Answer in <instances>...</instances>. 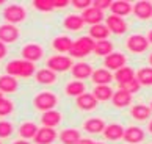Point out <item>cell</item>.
Returning a JSON list of instances; mask_svg holds the SVG:
<instances>
[{
    "instance_id": "obj_36",
    "label": "cell",
    "mask_w": 152,
    "mask_h": 144,
    "mask_svg": "<svg viewBox=\"0 0 152 144\" xmlns=\"http://www.w3.org/2000/svg\"><path fill=\"white\" fill-rule=\"evenodd\" d=\"M33 7L41 13H49V11H53V0H35L33 2Z\"/></svg>"
},
{
    "instance_id": "obj_46",
    "label": "cell",
    "mask_w": 152,
    "mask_h": 144,
    "mask_svg": "<svg viewBox=\"0 0 152 144\" xmlns=\"http://www.w3.org/2000/svg\"><path fill=\"white\" fill-rule=\"evenodd\" d=\"M148 41H149V44H152V30L148 33Z\"/></svg>"
},
{
    "instance_id": "obj_11",
    "label": "cell",
    "mask_w": 152,
    "mask_h": 144,
    "mask_svg": "<svg viewBox=\"0 0 152 144\" xmlns=\"http://www.w3.org/2000/svg\"><path fill=\"white\" fill-rule=\"evenodd\" d=\"M144 138H146V133H144V130L141 129V127L132 125V127H127L126 129L122 140L127 141L129 144H140V143L144 141Z\"/></svg>"
},
{
    "instance_id": "obj_10",
    "label": "cell",
    "mask_w": 152,
    "mask_h": 144,
    "mask_svg": "<svg viewBox=\"0 0 152 144\" xmlns=\"http://www.w3.org/2000/svg\"><path fill=\"white\" fill-rule=\"evenodd\" d=\"M44 55V50L41 46L38 44H27V46L22 49V60L25 61H30V63H35L38 60H41Z\"/></svg>"
},
{
    "instance_id": "obj_44",
    "label": "cell",
    "mask_w": 152,
    "mask_h": 144,
    "mask_svg": "<svg viewBox=\"0 0 152 144\" xmlns=\"http://www.w3.org/2000/svg\"><path fill=\"white\" fill-rule=\"evenodd\" d=\"M77 144H94V141H91V140H88V138H82V140L78 141Z\"/></svg>"
},
{
    "instance_id": "obj_37",
    "label": "cell",
    "mask_w": 152,
    "mask_h": 144,
    "mask_svg": "<svg viewBox=\"0 0 152 144\" xmlns=\"http://www.w3.org/2000/svg\"><path fill=\"white\" fill-rule=\"evenodd\" d=\"M14 132V127L8 121H0V140H5V138H10Z\"/></svg>"
},
{
    "instance_id": "obj_40",
    "label": "cell",
    "mask_w": 152,
    "mask_h": 144,
    "mask_svg": "<svg viewBox=\"0 0 152 144\" xmlns=\"http://www.w3.org/2000/svg\"><path fill=\"white\" fill-rule=\"evenodd\" d=\"M111 3H113L111 0H93V7L97 8L99 11H102V13H104L105 9H110L111 8Z\"/></svg>"
},
{
    "instance_id": "obj_31",
    "label": "cell",
    "mask_w": 152,
    "mask_h": 144,
    "mask_svg": "<svg viewBox=\"0 0 152 144\" xmlns=\"http://www.w3.org/2000/svg\"><path fill=\"white\" fill-rule=\"evenodd\" d=\"M105 127H107V124L100 118H91L83 124V129H85L88 133H102L105 130Z\"/></svg>"
},
{
    "instance_id": "obj_7",
    "label": "cell",
    "mask_w": 152,
    "mask_h": 144,
    "mask_svg": "<svg viewBox=\"0 0 152 144\" xmlns=\"http://www.w3.org/2000/svg\"><path fill=\"white\" fill-rule=\"evenodd\" d=\"M126 63H127V58L121 52H113L108 57L104 58V68L108 71H115V72L119 71L121 68H124V66H127Z\"/></svg>"
},
{
    "instance_id": "obj_13",
    "label": "cell",
    "mask_w": 152,
    "mask_h": 144,
    "mask_svg": "<svg viewBox=\"0 0 152 144\" xmlns=\"http://www.w3.org/2000/svg\"><path fill=\"white\" fill-rule=\"evenodd\" d=\"M57 132L55 129L52 127H41V129L38 130L36 136L33 138V141L36 144H52L55 140H57Z\"/></svg>"
},
{
    "instance_id": "obj_50",
    "label": "cell",
    "mask_w": 152,
    "mask_h": 144,
    "mask_svg": "<svg viewBox=\"0 0 152 144\" xmlns=\"http://www.w3.org/2000/svg\"><path fill=\"white\" fill-rule=\"evenodd\" d=\"M94 144H105V143H94Z\"/></svg>"
},
{
    "instance_id": "obj_14",
    "label": "cell",
    "mask_w": 152,
    "mask_h": 144,
    "mask_svg": "<svg viewBox=\"0 0 152 144\" xmlns=\"http://www.w3.org/2000/svg\"><path fill=\"white\" fill-rule=\"evenodd\" d=\"M133 14L141 20L152 19V3L148 0H140L133 5Z\"/></svg>"
},
{
    "instance_id": "obj_1",
    "label": "cell",
    "mask_w": 152,
    "mask_h": 144,
    "mask_svg": "<svg viewBox=\"0 0 152 144\" xmlns=\"http://www.w3.org/2000/svg\"><path fill=\"white\" fill-rule=\"evenodd\" d=\"M8 75H13V77H22V79H27V77H31L36 74V68H35V63H30V61H25V60H13L7 64L5 68Z\"/></svg>"
},
{
    "instance_id": "obj_6",
    "label": "cell",
    "mask_w": 152,
    "mask_h": 144,
    "mask_svg": "<svg viewBox=\"0 0 152 144\" xmlns=\"http://www.w3.org/2000/svg\"><path fill=\"white\" fill-rule=\"evenodd\" d=\"M126 44H127V49L132 53H143L149 49L148 36H143V35H132Z\"/></svg>"
},
{
    "instance_id": "obj_42",
    "label": "cell",
    "mask_w": 152,
    "mask_h": 144,
    "mask_svg": "<svg viewBox=\"0 0 152 144\" xmlns=\"http://www.w3.org/2000/svg\"><path fill=\"white\" fill-rule=\"evenodd\" d=\"M71 2L69 0H53V8L55 9H60V8H66L67 5H69Z\"/></svg>"
},
{
    "instance_id": "obj_26",
    "label": "cell",
    "mask_w": 152,
    "mask_h": 144,
    "mask_svg": "<svg viewBox=\"0 0 152 144\" xmlns=\"http://www.w3.org/2000/svg\"><path fill=\"white\" fill-rule=\"evenodd\" d=\"M72 44L74 41L71 39L69 36H57L52 42V46L55 50H58L60 53H69L71 49H72Z\"/></svg>"
},
{
    "instance_id": "obj_18",
    "label": "cell",
    "mask_w": 152,
    "mask_h": 144,
    "mask_svg": "<svg viewBox=\"0 0 152 144\" xmlns=\"http://www.w3.org/2000/svg\"><path fill=\"white\" fill-rule=\"evenodd\" d=\"M115 79V75L111 74V71L105 69V68H100V69H96L91 75V80L96 86L99 85H110L111 80Z\"/></svg>"
},
{
    "instance_id": "obj_43",
    "label": "cell",
    "mask_w": 152,
    "mask_h": 144,
    "mask_svg": "<svg viewBox=\"0 0 152 144\" xmlns=\"http://www.w3.org/2000/svg\"><path fill=\"white\" fill-rule=\"evenodd\" d=\"M7 53H8V47H7V44L0 42V60L7 57Z\"/></svg>"
},
{
    "instance_id": "obj_33",
    "label": "cell",
    "mask_w": 152,
    "mask_h": 144,
    "mask_svg": "<svg viewBox=\"0 0 152 144\" xmlns=\"http://www.w3.org/2000/svg\"><path fill=\"white\" fill-rule=\"evenodd\" d=\"M64 91L67 96H71V97H80L82 94H85V83L80 81V80H74V81H71V83H67L66 88H64Z\"/></svg>"
},
{
    "instance_id": "obj_47",
    "label": "cell",
    "mask_w": 152,
    "mask_h": 144,
    "mask_svg": "<svg viewBox=\"0 0 152 144\" xmlns=\"http://www.w3.org/2000/svg\"><path fill=\"white\" fill-rule=\"evenodd\" d=\"M148 129H149V132L152 133V121H149V125H148Z\"/></svg>"
},
{
    "instance_id": "obj_16",
    "label": "cell",
    "mask_w": 152,
    "mask_h": 144,
    "mask_svg": "<svg viewBox=\"0 0 152 144\" xmlns=\"http://www.w3.org/2000/svg\"><path fill=\"white\" fill-rule=\"evenodd\" d=\"M19 89V83L18 79L13 75H0V92L3 94H11V92H16Z\"/></svg>"
},
{
    "instance_id": "obj_52",
    "label": "cell",
    "mask_w": 152,
    "mask_h": 144,
    "mask_svg": "<svg viewBox=\"0 0 152 144\" xmlns=\"http://www.w3.org/2000/svg\"><path fill=\"white\" fill-rule=\"evenodd\" d=\"M149 107H151V110H152V102H151V105H149Z\"/></svg>"
},
{
    "instance_id": "obj_48",
    "label": "cell",
    "mask_w": 152,
    "mask_h": 144,
    "mask_svg": "<svg viewBox=\"0 0 152 144\" xmlns=\"http://www.w3.org/2000/svg\"><path fill=\"white\" fill-rule=\"evenodd\" d=\"M149 64H151V68H152V53L149 55Z\"/></svg>"
},
{
    "instance_id": "obj_30",
    "label": "cell",
    "mask_w": 152,
    "mask_h": 144,
    "mask_svg": "<svg viewBox=\"0 0 152 144\" xmlns=\"http://www.w3.org/2000/svg\"><path fill=\"white\" fill-rule=\"evenodd\" d=\"M93 94H94V97L97 99L99 102H107V100H111L115 91L111 89L110 85H99V86L94 88Z\"/></svg>"
},
{
    "instance_id": "obj_45",
    "label": "cell",
    "mask_w": 152,
    "mask_h": 144,
    "mask_svg": "<svg viewBox=\"0 0 152 144\" xmlns=\"http://www.w3.org/2000/svg\"><path fill=\"white\" fill-rule=\"evenodd\" d=\"M13 144H30V141H27V140H22V138H20V140H18V141H14Z\"/></svg>"
},
{
    "instance_id": "obj_29",
    "label": "cell",
    "mask_w": 152,
    "mask_h": 144,
    "mask_svg": "<svg viewBox=\"0 0 152 144\" xmlns=\"http://www.w3.org/2000/svg\"><path fill=\"white\" fill-rule=\"evenodd\" d=\"M82 140V135L77 129H64L60 133V141L63 144H77Z\"/></svg>"
},
{
    "instance_id": "obj_23",
    "label": "cell",
    "mask_w": 152,
    "mask_h": 144,
    "mask_svg": "<svg viewBox=\"0 0 152 144\" xmlns=\"http://www.w3.org/2000/svg\"><path fill=\"white\" fill-rule=\"evenodd\" d=\"M41 122H42V127H52V129H55L61 122V113L57 111V110L44 111L41 116Z\"/></svg>"
},
{
    "instance_id": "obj_41",
    "label": "cell",
    "mask_w": 152,
    "mask_h": 144,
    "mask_svg": "<svg viewBox=\"0 0 152 144\" xmlns=\"http://www.w3.org/2000/svg\"><path fill=\"white\" fill-rule=\"evenodd\" d=\"M71 5L74 8H78V9L85 11V9L93 7V2H91V0H74V2H71Z\"/></svg>"
},
{
    "instance_id": "obj_15",
    "label": "cell",
    "mask_w": 152,
    "mask_h": 144,
    "mask_svg": "<svg viewBox=\"0 0 152 144\" xmlns=\"http://www.w3.org/2000/svg\"><path fill=\"white\" fill-rule=\"evenodd\" d=\"M80 16H82L83 22H85V24H89L91 27L97 25V24H102V20H104V13H102V11H99L97 8H94V7L82 11Z\"/></svg>"
},
{
    "instance_id": "obj_3",
    "label": "cell",
    "mask_w": 152,
    "mask_h": 144,
    "mask_svg": "<svg viewBox=\"0 0 152 144\" xmlns=\"http://www.w3.org/2000/svg\"><path fill=\"white\" fill-rule=\"evenodd\" d=\"M58 103V97L57 94L50 92V91H42L35 96L33 99V105H35V108L39 110V111H49V110H53L57 107Z\"/></svg>"
},
{
    "instance_id": "obj_51",
    "label": "cell",
    "mask_w": 152,
    "mask_h": 144,
    "mask_svg": "<svg viewBox=\"0 0 152 144\" xmlns=\"http://www.w3.org/2000/svg\"><path fill=\"white\" fill-rule=\"evenodd\" d=\"M0 5H3V0H0Z\"/></svg>"
},
{
    "instance_id": "obj_2",
    "label": "cell",
    "mask_w": 152,
    "mask_h": 144,
    "mask_svg": "<svg viewBox=\"0 0 152 144\" xmlns=\"http://www.w3.org/2000/svg\"><path fill=\"white\" fill-rule=\"evenodd\" d=\"M94 47H96V41L89 36H82L78 39L74 41L72 44V49L69 52V57L71 58H83L89 55L91 52H94Z\"/></svg>"
},
{
    "instance_id": "obj_22",
    "label": "cell",
    "mask_w": 152,
    "mask_h": 144,
    "mask_svg": "<svg viewBox=\"0 0 152 144\" xmlns=\"http://www.w3.org/2000/svg\"><path fill=\"white\" fill-rule=\"evenodd\" d=\"M89 38H93V39L97 42V41H105L107 38H108L111 33H110V30H108V27H107L104 22L102 24H97V25H93L91 28H89Z\"/></svg>"
},
{
    "instance_id": "obj_5",
    "label": "cell",
    "mask_w": 152,
    "mask_h": 144,
    "mask_svg": "<svg viewBox=\"0 0 152 144\" xmlns=\"http://www.w3.org/2000/svg\"><path fill=\"white\" fill-rule=\"evenodd\" d=\"M72 66H74L72 58L67 57V55H55V57H50L47 60V69L53 71L55 74H57V72L71 71Z\"/></svg>"
},
{
    "instance_id": "obj_49",
    "label": "cell",
    "mask_w": 152,
    "mask_h": 144,
    "mask_svg": "<svg viewBox=\"0 0 152 144\" xmlns=\"http://www.w3.org/2000/svg\"><path fill=\"white\" fill-rule=\"evenodd\" d=\"M3 99H5V97H3V92H0V102H2Z\"/></svg>"
},
{
    "instance_id": "obj_32",
    "label": "cell",
    "mask_w": 152,
    "mask_h": 144,
    "mask_svg": "<svg viewBox=\"0 0 152 144\" xmlns=\"http://www.w3.org/2000/svg\"><path fill=\"white\" fill-rule=\"evenodd\" d=\"M38 130H39V127L35 122H24L19 127V135H20L22 140L30 141V140H33V138L36 136Z\"/></svg>"
},
{
    "instance_id": "obj_12",
    "label": "cell",
    "mask_w": 152,
    "mask_h": 144,
    "mask_svg": "<svg viewBox=\"0 0 152 144\" xmlns=\"http://www.w3.org/2000/svg\"><path fill=\"white\" fill-rule=\"evenodd\" d=\"M93 72H94V69L85 61L75 63L74 66H72V69H71L72 77H74L75 80H80V81L85 80V79H89V77L93 75Z\"/></svg>"
},
{
    "instance_id": "obj_25",
    "label": "cell",
    "mask_w": 152,
    "mask_h": 144,
    "mask_svg": "<svg viewBox=\"0 0 152 144\" xmlns=\"http://www.w3.org/2000/svg\"><path fill=\"white\" fill-rule=\"evenodd\" d=\"M35 79H36L38 83H41V85H53V83L57 81V74H55L53 71L46 68V69L36 71Z\"/></svg>"
},
{
    "instance_id": "obj_20",
    "label": "cell",
    "mask_w": 152,
    "mask_h": 144,
    "mask_svg": "<svg viewBox=\"0 0 152 144\" xmlns=\"http://www.w3.org/2000/svg\"><path fill=\"white\" fill-rule=\"evenodd\" d=\"M132 100H133V96L130 92L124 91V89L115 91L113 97H111V102H113V105L116 108H126V107H129V105L132 103Z\"/></svg>"
},
{
    "instance_id": "obj_21",
    "label": "cell",
    "mask_w": 152,
    "mask_h": 144,
    "mask_svg": "<svg viewBox=\"0 0 152 144\" xmlns=\"http://www.w3.org/2000/svg\"><path fill=\"white\" fill-rule=\"evenodd\" d=\"M124 132L126 129L121 124H108L104 130V136L108 141H119L124 138Z\"/></svg>"
},
{
    "instance_id": "obj_39",
    "label": "cell",
    "mask_w": 152,
    "mask_h": 144,
    "mask_svg": "<svg viewBox=\"0 0 152 144\" xmlns=\"http://www.w3.org/2000/svg\"><path fill=\"white\" fill-rule=\"evenodd\" d=\"M140 88H141V85H140V81H138L137 79H133V80H130V81L124 83V85H119V89H124V91H127V92H130V94L138 92Z\"/></svg>"
},
{
    "instance_id": "obj_27",
    "label": "cell",
    "mask_w": 152,
    "mask_h": 144,
    "mask_svg": "<svg viewBox=\"0 0 152 144\" xmlns=\"http://www.w3.org/2000/svg\"><path fill=\"white\" fill-rule=\"evenodd\" d=\"M151 113H152L151 107H148V105H144V103L133 105L132 110H130L132 118L137 119V121H146V119H149L151 118Z\"/></svg>"
},
{
    "instance_id": "obj_28",
    "label": "cell",
    "mask_w": 152,
    "mask_h": 144,
    "mask_svg": "<svg viewBox=\"0 0 152 144\" xmlns=\"http://www.w3.org/2000/svg\"><path fill=\"white\" fill-rule=\"evenodd\" d=\"M64 28L66 30H71V31H77V30H82L85 22H83L82 16L78 14H69L64 17V22H63Z\"/></svg>"
},
{
    "instance_id": "obj_19",
    "label": "cell",
    "mask_w": 152,
    "mask_h": 144,
    "mask_svg": "<svg viewBox=\"0 0 152 144\" xmlns=\"http://www.w3.org/2000/svg\"><path fill=\"white\" fill-rule=\"evenodd\" d=\"M97 99L94 97L93 92H85L82 94L80 97H77V107L83 110V111H91V110H94L96 107H97Z\"/></svg>"
},
{
    "instance_id": "obj_24",
    "label": "cell",
    "mask_w": 152,
    "mask_h": 144,
    "mask_svg": "<svg viewBox=\"0 0 152 144\" xmlns=\"http://www.w3.org/2000/svg\"><path fill=\"white\" fill-rule=\"evenodd\" d=\"M133 79H137V72H135L130 66H124L119 71L115 72V80L119 83V85H124V83L130 81Z\"/></svg>"
},
{
    "instance_id": "obj_9",
    "label": "cell",
    "mask_w": 152,
    "mask_h": 144,
    "mask_svg": "<svg viewBox=\"0 0 152 144\" xmlns=\"http://www.w3.org/2000/svg\"><path fill=\"white\" fill-rule=\"evenodd\" d=\"M19 35H20V31L16 25H11V24L0 25V42H3V44L16 42L19 39Z\"/></svg>"
},
{
    "instance_id": "obj_35",
    "label": "cell",
    "mask_w": 152,
    "mask_h": 144,
    "mask_svg": "<svg viewBox=\"0 0 152 144\" xmlns=\"http://www.w3.org/2000/svg\"><path fill=\"white\" fill-rule=\"evenodd\" d=\"M137 80L141 86H152V68H141L137 71Z\"/></svg>"
},
{
    "instance_id": "obj_8",
    "label": "cell",
    "mask_w": 152,
    "mask_h": 144,
    "mask_svg": "<svg viewBox=\"0 0 152 144\" xmlns=\"http://www.w3.org/2000/svg\"><path fill=\"white\" fill-rule=\"evenodd\" d=\"M105 25L108 27L111 35L121 36L127 31V22L124 20V17H119V16H115V14H110L105 19Z\"/></svg>"
},
{
    "instance_id": "obj_17",
    "label": "cell",
    "mask_w": 152,
    "mask_h": 144,
    "mask_svg": "<svg viewBox=\"0 0 152 144\" xmlns=\"http://www.w3.org/2000/svg\"><path fill=\"white\" fill-rule=\"evenodd\" d=\"M110 11H111V14L124 17V16H129L130 13H133V5L130 2H126V0H115L111 3Z\"/></svg>"
},
{
    "instance_id": "obj_53",
    "label": "cell",
    "mask_w": 152,
    "mask_h": 144,
    "mask_svg": "<svg viewBox=\"0 0 152 144\" xmlns=\"http://www.w3.org/2000/svg\"><path fill=\"white\" fill-rule=\"evenodd\" d=\"M0 144H2V141H0Z\"/></svg>"
},
{
    "instance_id": "obj_34",
    "label": "cell",
    "mask_w": 152,
    "mask_h": 144,
    "mask_svg": "<svg viewBox=\"0 0 152 144\" xmlns=\"http://www.w3.org/2000/svg\"><path fill=\"white\" fill-rule=\"evenodd\" d=\"M94 53L99 55V57H108L110 53H113V44L111 41L105 39V41H97L96 42V47H94Z\"/></svg>"
},
{
    "instance_id": "obj_38",
    "label": "cell",
    "mask_w": 152,
    "mask_h": 144,
    "mask_svg": "<svg viewBox=\"0 0 152 144\" xmlns=\"http://www.w3.org/2000/svg\"><path fill=\"white\" fill-rule=\"evenodd\" d=\"M14 111V103L10 100V99H3L0 102V118H5Z\"/></svg>"
},
{
    "instance_id": "obj_4",
    "label": "cell",
    "mask_w": 152,
    "mask_h": 144,
    "mask_svg": "<svg viewBox=\"0 0 152 144\" xmlns=\"http://www.w3.org/2000/svg\"><path fill=\"white\" fill-rule=\"evenodd\" d=\"M27 17V11L22 5H8L7 8L3 9V19L7 20V24L16 25L24 22Z\"/></svg>"
}]
</instances>
